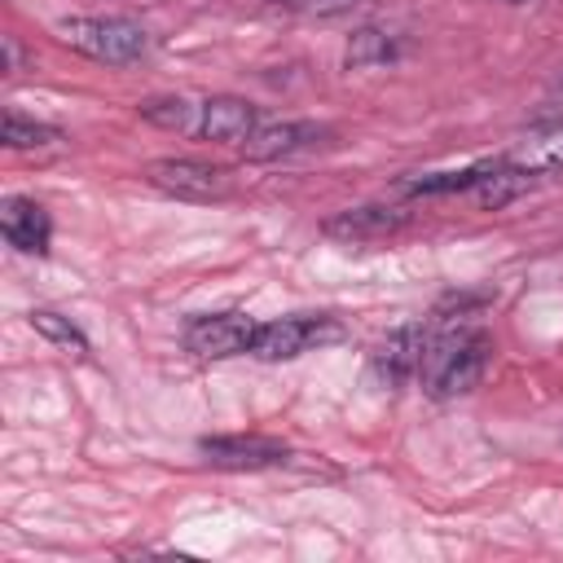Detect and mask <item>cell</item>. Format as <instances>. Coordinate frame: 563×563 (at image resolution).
<instances>
[{
	"instance_id": "obj_1",
	"label": "cell",
	"mask_w": 563,
	"mask_h": 563,
	"mask_svg": "<svg viewBox=\"0 0 563 563\" xmlns=\"http://www.w3.org/2000/svg\"><path fill=\"white\" fill-rule=\"evenodd\" d=\"M488 334L484 330H449L440 339H427L418 378L435 400H453L479 387L484 369H488Z\"/></svg>"
},
{
	"instance_id": "obj_2",
	"label": "cell",
	"mask_w": 563,
	"mask_h": 563,
	"mask_svg": "<svg viewBox=\"0 0 563 563\" xmlns=\"http://www.w3.org/2000/svg\"><path fill=\"white\" fill-rule=\"evenodd\" d=\"M57 31L70 48L106 66H123L145 53V31L128 18H66Z\"/></svg>"
},
{
	"instance_id": "obj_3",
	"label": "cell",
	"mask_w": 563,
	"mask_h": 563,
	"mask_svg": "<svg viewBox=\"0 0 563 563\" xmlns=\"http://www.w3.org/2000/svg\"><path fill=\"white\" fill-rule=\"evenodd\" d=\"M343 339V325L334 317H282V321H264L255 330V343H251V356L260 361H290V356H303L321 343H334Z\"/></svg>"
},
{
	"instance_id": "obj_4",
	"label": "cell",
	"mask_w": 563,
	"mask_h": 563,
	"mask_svg": "<svg viewBox=\"0 0 563 563\" xmlns=\"http://www.w3.org/2000/svg\"><path fill=\"white\" fill-rule=\"evenodd\" d=\"M255 321L242 317V312H207V317H194L185 325V347L194 356H207V361H220V356H238V352H251L255 343Z\"/></svg>"
},
{
	"instance_id": "obj_5",
	"label": "cell",
	"mask_w": 563,
	"mask_h": 563,
	"mask_svg": "<svg viewBox=\"0 0 563 563\" xmlns=\"http://www.w3.org/2000/svg\"><path fill=\"white\" fill-rule=\"evenodd\" d=\"M145 180L163 194H176V198H224L229 194V176L211 163H198V158H158L145 167Z\"/></svg>"
},
{
	"instance_id": "obj_6",
	"label": "cell",
	"mask_w": 563,
	"mask_h": 563,
	"mask_svg": "<svg viewBox=\"0 0 563 563\" xmlns=\"http://www.w3.org/2000/svg\"><path fill=\"white\" fill-rule=\"evenodd\" d=\"M198 453L224 471H264V466H282L290 457V449L268 435H207V440H198Z\"/></svg>"
},
{
	"instance_id": "obj_7",
	"label": "cell",
	"mask_w": 563,
	"mask_h": 563,
	"mask_svg": "<svg viewBox=\"0 0 563 563\" xmlns=\"http://www.w3.org/2000/svg\"><path fill=\"white\" fill-rule=\"evenodd\" d=\"M422 352H427V330L422 325H396L387 339H378V347H374L369 361H374V374L387 387H400L405 378L418 374Z\"/></svg>"
},
{
	"instance_id": "obj_8",
	"label": "cell",
	"mask_w": 563,
	"mask_h": 563,
	"mask_svg": "<svg viewBox=\"0 0 563 563\" xmlns=\"http://www.w3.org/2000/svg\"><path fill=\"white\" fill-rule=\"evenodd\" d=\"M198 136L202 141H216V145H233V141H246L255 132V106L242 101V97H207L198 106Z\"/></svg>"
},
{
	"instance_id": "obj_9",
	"label": "cell",
	"mask_w": 563,
	"mask_h": 563,
	"mask_svg": "<svg viewBox=\"0 0 563 563\" xmlns=\"http://www.w3.org/2000/svg\"><path fill=\"white\" fill-rule=\"evenodd\" d=\"M0 229H4V242L26 251V255H44L48 251V211L35 202V198H4L0 207Z\"/></svg>"
},
{
	"instance_id": "obj_10",
	"label": "cell",
	"mask_w": 563,
	"mask_h": 563,
	"mask_svg": "<svg viewBox=\"0 0 563 563\" xmlns=\"http://www.w3.org/2000/svg\"><path fill=\"white\" fill-rule=\"evenodd\" d=\"M321 136H325V128H317V123H268V128H255L242 141V158H251V163L286 158V154H299V150L317 145Z\"/></svg>"
},
{
	"instance_id": "obj_11",
	"label": "cell",
	"mask_w": 563,
	"mask_h": 563,
	"mask_svg": "<svg viewBox=\"0 0 563 563\" xmlns=\"http://www.w3.org/2000/svg\"><path fill=\"white\" fill-rule=\"evenodd\" d=\"M510 167L528 172V176H545V172H563V123H537L528 136H519L506 154Z\"/></svg>"
},
{
	"instance_id": "obj_12",
	"label": "cell",
	"mask_w": 563,
	"mask_h": 563,
	"mask_svg": "<svg viewBox=\"0 0 563 563\" xmlns=\"http://www.w3.org/2000/svg\"><path fill=\"white\" fill-rule=\"evenodd\" d=\"M409 224V211L400 207H352V211H339L325 220V233L330 238H352V242H369V238H387L396 229Z\"/></svg>"
},
{
	"instance_id": "obj_13",
	"label": "cell",
	"mask_w": 563,
	"mask_h": 563,
	"mask_svg": "<svg viewBox=\"0 0 563 563\" xmlns=\"http://www.w3.org/2000/svg\"><path fill=\"white\" fill-rule=\"evenodd\" d=\"M528 185H532L528 172H519V167H510L506 158H497V163L484 167V176L471 185V194H475V202H479L484 211H497V207H506L510 198H519Z\"/></svg>"
},
{
	"instance_id": "obj_14",
	"label": "cell",
	"mask_w": 563,
	"mask_h": 563,
	"mask_svg": "<svg viewBox=\"0 0 563 563\" xmlns=\"http://www.w3.org/2000/svg\"><path fill=\"white\" fill-rule=\"evenodd\" d=\"M396 53H400V44H396L383 26H361V31H352L343 62L356 66V70H365V66H383V62H391Z\"/></svg>"
},
{
	"instance_id": "obj_15",
	"label": "cell",
	"mask_w": 563,
	"mask_h": 563,
	"mask_svg": "<svg viewBox=\"0 0 563 563\" xmlns=\"http://www.w3.org/2000/svg\"><path fill=\"white\" fill-rule=\"evenodd\" d=\"M0 141H4L9 150H40V145H57L62 132L48 128V123L26 119V114H18V110H9V114H4V132H0Z\"/></svg>"
},
{
	"instance_id": "obj_16",
	"label": "cell",
	"mask_w": 563,
	"mask_h": 563,
	"mask_svg": "<svg viewBox=\"0 0 563 563\" xmlns=\"http://www.w3.org/2000/svg\"><path fill=\"white\" fill-rule=\"evenodd\" d=\"M31 325H35L48 343H57V347H66V352H75V356L88 352V339H84L66 317H57V312H48V308H35V312H31Z\"/></svg>"
},
{
	"instance_id": "obj_17",
	"label": "cell",
	"mask_w": 563,
	"mask_h": 563,
	"mask_svg": "<svg viewBox=\"0 0 563 563\" xmlns=\"http://www.w3.org/2000/svg\"><path fill=\"white\" fill-rule=\"evenodd\" d=\"M488 163H475L466 172H431V176H418V180H405L409 194H453V189H471L479 176H484Z\"/></svg>"
},
{
	"instance_id": "obj_18",
	"label": "cell",
	"mask_w": 563,
	"mask_h": 563,
	"mask_svg": "<svg viewBox=\"0 0 563 563\" xmlns=\"http://www.w3.org/2000/svg\"><path fill=\"white\" fill-rule=\"evenodd\" d=\"M141 119H150L167 132H180V128H189V101L185 97H150V101H141Z\"/></svg>"
},
{
	"instance_id": "obj_19",
	"label": "cell",
	"mask_w": 563,
	"mask_h": 563,
	"mask_svg": "<svg viewBox=\"0 0 563 563\" xmlns=\"http://www.w3.org/2000/svg\"><path fill=\"white\" fill-rule=\"evenodd\" d=\"M286 4L308 18H339V13H352L361 0H286Z\"/></svg>"
},
{
	"instance_id": "obj_20",
	"label": "cell",
	"mask_w": 563,
	"mask_h": 563,
	"mask_svg": "<svg viewBox=\"0 0 563 563\" xmlns=\"http://www.w3.org/2000/svg\"><path fill=\"white\" fill-rule=\"evenodd\" d=\"M537 123H563V79L550 88V97L537 106Z\"/></svg>"
},
{
	"instance_id": "obj_21",
	"label": "cell",
	"mask_w": 563,
	"mask_h": 563,
	"mask_svg": "<svg viewBox=\"0 0 563 563\" xmlns=\"http://www.w3.org/2000/svg\"><path fill=\"white\" fill-rule=\"evenodd\" d=\"M18 57H22V53H18V40H13V35H4V70H9V75L18 70Z\"/></svg>"
}]
</instances>
